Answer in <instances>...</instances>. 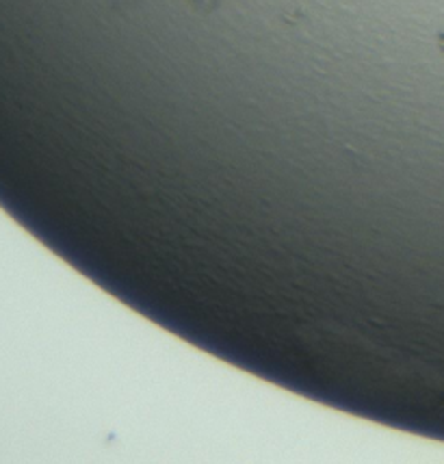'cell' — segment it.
Returning <instances> with one entry per match:
<instances>
[{"label":"cell","mask_w":444,"mask_h":464,"mask_svg":"<svg viewBox=\"0 0 444 464\" xmlns=\"http://www.w3.org/2000/svg\"><path fill=\"white\" fill-rule=\"evenodd\" d=\"M191 3L196 5V7L202 9V11H213L215 7H217L219 0H191Z\"/></svg>","instance_id":"6da1fadb"}]
</instances>
